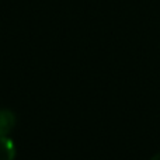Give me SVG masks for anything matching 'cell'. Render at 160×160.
I'll return each instance as SVG.
<instances>
[{"instance_id": "3957f363", "label": "cell", "mask_w": 160, "mask_h": 160, "mask_svg": "<svg viewBox=\"0 0 160 160\" xmlns=\"http://www.w3.org/2000/svg\"><path fill=\"white\" fill-rule=\"evenodd\" d=\"M150 160H160V153H158V155H155V156H153V158L150 159Z\"/></svg>"}, {"instance_id": "7a4b0ae2", "label": "cell", "mask_w": 160, "mask_h": 160, "mask_svg": "<svg viewBox=\"0 0 160 160\" xmlns=\"http://www.w3.org/2000/svg\"><path fill=\"white\" fill-rule=\"evenodd\" d=\"M16 145L8 136H0V160L16 159Z\"/></svg>"}, {"instance_id": "6da1fadb", "label": "cell", "mask_w": 160, "mask_h": 160, "mask_svg": "<svg viewBox=\"0 0 160 160\" xmlns=\"http://www.w3.org/2000/svg\"><path fill=\"white\" fill-rule=\"evenodd\" d=\"M16 127V115L13 111L0 108V136H8Z\"/></svg>"}]
</instances>
